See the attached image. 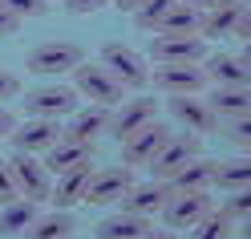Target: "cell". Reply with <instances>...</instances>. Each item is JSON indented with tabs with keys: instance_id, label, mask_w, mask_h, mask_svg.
<instances>
[{
	"instance_id": "cell-1",
	"label": "cell",
	"mask_w": 251,
	"mask_h": 239,
	"mask_svg": "<svg viewBox=\"0 0 251 239\" xmlns=\"http://www.w3.org/2000/svg\"><path fill=\"white\" fill-rule=\"evenodd\" d=\"M69 77H73V89L81 93V98H89L93 106L114 109V106L126 102V85H122L118 77L101 65V61H81V65H77Z\"/></svg>"
},
{
	"instance_id": "cell-2",
	"label": "cell",
	"mask_w": 251,
	"mask_h": 239,
	"mask_svg": "<svg viewBox=\"0 0 251 239\" xmlns=\"http://www.w3.org/2000/svg\"><path fill=\"white\" fill-rule=\"evenodd\" d=\"M98 61L118 77L122 85H126V93H130V89H146V85H150V65H146V57L138 53L134 45H126V41H109V45H101Z\"/></svg>"
},
{
	"instance_id": "cell-3",
	"label": "cell",
	"mask_w": 251,
	"mask_h": 239,
	"mask_svg": "<svg viewBox=\"0 0 251 239\" xmlns=\"http://www.w3.org/2000/svg\"><path fill=\"white\" fill-rule=\"evenodd\" d=\"M81 61H85L81 45H73V41H45V45H37V49L25 53V69L28 73L57 77V73H73Z\"/></svg>"
},
{
	"instance_id": "cell-4",
	"label": "cell",
	"mask_w": 251,
	"mask_h": 239,
	"mask_svg": "<svg viewBox=\"0 0 251 239\" xmlns=\"http://www.w3.org/2000/svg\"><path fill=\"white\" fill-rule=\"evenodd\" d=\"M8 166H12V179H17V190H21V199H37V203H49V190H53V174H49V166L41 162V154H25V150H12Z\"/></svg>"
},
{
	"instance_id": "cell-5",
	"label": "cell",
	"mask_w": 251,
	"mask_h": 239,
	"mask_svg": "<svg viewBox=\"0 0 251 239\" xmlns=\"http://www.w3.org/2000/svg\"><path fill=\"white\" fill-rule=\"evenodd\" d=\"M150 57L158 61V65H202V61H207V41H202L199 33H182V37L154 33Z\"/></svg>"
},
{
	"instance_id": "cell-6",
	"label": "cell",
	"mask_w": 251,
	"mask_h": 239,
	"mask_svg": "<svg viewBox=\"0 0 251 239\" xmlns=\"http://www.w3.org/2000/svg\"><path fill=\"white\" fill-rule=\"evenodd\" d=\"M77 93L73 85H41V89H28L25 93V114L28 118H69L77 114Z\"/></svg>"
},
{
	"instance_id": "cell-7",
	"label": "cell",
	"mask_w": 251,
	"mask_h": 239,
	"mask_svg": "<svg viewBox=\"0 0 251 239\" xmlns=\"http://www.w3.org/2000/svg\"><path fill=\"white\" fill-rule=\"evenodd\" d=\"M199 154H202V138H199V134H170V138L162 142V150L150 158V174L166 183L175 170H182V166L191 162V158H199Z\"/></svg>"
},
{
	"instance_id": "cell-8",
	"label": "cell",
	"mask_w": 251,
	"mask_h": 239,
	"mask_svg": "<svg viewBox=\"0 0 251 239\" xmlns=\"http://www.w3.org/2000/svg\"><path fill=\"white\" fill-rule=\"evenodd\" d=\"M211 207H215V203H211L207 190H182V195H170V199L162 203L158 215H162V223H166L170 231H191L195 223L211 211Z\"/></svg>"
},
{
	"instance_id": "cell-9",
	"label": "cell",
	"mask_w": 251,
	"mask_h": 239,
	"mask_svg": "<svg viewBox=\"0 0 251 239\" xmlns=\"http://www.w3.org/2000/svg\"><path fill=\"white\" fill-rule=\"evenodd\" d=\"M134 186V166H101V170H93L89 174V186H85V203L89 207H109V203H118L126 190Z\"/></svg>"
},
{
	"instance_id": "cell-10",
	"label": "cell",
	"mask_w": 251,
	"mask_h": 239,
	"mask_svg": "<svg viewBox=\"0 0 251 239\" xmlns=\"http://www.w3.org/2000/svg\"><path fill=\"white\" fill-rule=\"evenodd\" d=\"M170 138V130H166V122H146L142 130H134L130 138H122V162L126 166H150V158L162 150V142Z\"/></svg>"
},
{
	"instance_id": "cell-11",
	"label": "cell",
	"mask_w": 251,
	"mask_h": 239,
	"mask_svg": "<svg viewBox=\"0 0 251 239\" xmlns=\"http://www.w3.org/2000/svg\"><path fill=\"white\" fill-rule=\"evenodd\" d=\"M170 114H175L191 134H215L219 130V118H215V109L207 106V98H199V93H170Z\"/></svg>"
},
{
	"instance_id": "cell-12",
	"label": "cell",
	"mask_w": 251,
	"mask_h": 239,
	"mask_svg": "<svg viewBox=\"0 0 251 239\" xmlns=\"http://www.w3.org/2000/svg\"><path fill=\"white\" fill-rule=\"evenodd\" d=\"M154 118H158V102L146 98V93H138V98L114 106V114H109V130H105V134H114V138L122 142V138H130L134 130H142L146 122H154Z\"/></svg>"
},
{
	"instance_id": "cell-13",
	"label": "cell",
	"mask_w": 251,
	"mask_h": 239,
	"mask_svg": "<svg viewBox=\"0 0 251 239\" xmlns=\"http://www.w3.org/2000/svg\"><path fill=\"white\" fill-rule=\"evenodd\" d=\"M61 126L53 122V118H28V122H21L17 130L8 134V142H12V150H25V154H45L49 146H57L61 142Z\"/></svg>"
},
{
	"instance_id": "cell-14",
	"label": "cell",
	"mask_w": 251,
	"mask_h": 239,
	"mask_svg": "<svg viewBox=\"0 0 251 239\" xmlns=\"http://www.w3.org/2000/svg\"><path fill=\"white\" fill-rule=\"evenodd\" d=\"M150 85H158L166 98L170 93H202L207 73H202V65H158L150 69Z\"/></svg>"
},
{
	"instance_id": "cell-15",
	"label": "cell",
	"mask_w": 251,
	"mask_h": 239,
	"mask_svg": "<svg viewBox=\"0 0 251 239\" xmlns=\"http://www.w3.org/2000/svg\"><path fill=\"white\" fill-rule=\"evenodd\" d=\"M93 154H98V142H77V138H65V134H61L57 146H49V150L41 154V162L49 166V174H65V170H73V166L93 162Z\"/></svg>"
},
{
	"instance_id": "cell-16",
	"label": "cell",
	"mask_w": 251,
	"mask_h": 239,
	"mask_svg": "<svg viewBox=\"0 0 251 239\" xmlns=\"http://www.w3.org/2000/svg\"><path fill=\"white\" fill-rule=\"evenodd\" d=\"M166 199H170V186H166L162 179H150V183H134V186L118 199V207H122V211H130V215H146V219H154V215L162 211Z\"/></svg>"
},
{
	"instance_id": "cell-17",
	"label": "cell",
	"mask_w": 251,
	"mask_h": 239,
	"mask_svg": "<svg viewBox=\"0 0 251 239\" xmlns=\"http://www.w3.org/2000/svg\"><path fill=\"white\" fill-rule=\"evenodd\" d=\"M215 158H207V154H199V158H191L182 170H175L166 179V186H170V195H182V190H211L215 186Z\"/></svg>"
},
{
	"instance_id": "cell-18",
	"label": "cell",
	"mask_w": 251,
	"mask_h": 239,
	"mask_svg": "<svg viewBox=\"0 0 251 239\" xmlns=\"http://www.w3.org/2000/svg\"><path fill=\"white\" fill-rule=\"evenodd\" d=\"M202 73L215 85H251V65L239 53H211L202 61Z\"/></svg>"
},
{
	"instance_id": "cell-19",
	"label": "cell",
	"mask_w": 251,
	"mask_h": 239,
	"mask_svg": "<svg viewBox=\"0 0 251 239\" xmlns=\"http://www.w3.org/2000/svg\"><path fill=\"white\" fill-rule=\"evenodd\" d=\"M207 106L215 109L219 122L243 118V114H251V85H215L207 93Z\"/></svg>"
},
{
	"instance_id": "cell-20",
	"label": "cell",
	"mask_w": 251,
	"mask_h": 239,
	"mask_svg": "<svg viewBox=\"0 0 251 239\" xmlns=\"http://www.w3.org/2000/svg\"><path fill=\"white\" fill-rule=\"evenodd\" d=\"M89 174H93V162L73 166V170H65V174H57V183H53V190H49V203L61 207V211H65V207H73V203H85Z\"/></svg>"
},
{
	"instance_id": "cell-21",
	"label": "cell",
	"mask_w": 251,
	"mask_h": 239,
	"mask_svg": "<svg viewBox=\"0 0 251 239\" xmlns=\"http://www.w3.org/2000/svg\"><path fill=\"white\" fill-rule=\"evenodd\" d=\"M105 130H109V109H105V106H89V109H77V114H69V130H65V138L98 142Z\"/></svg>"
},
{
	"instance_id": "cell-22",
	"label": "cell",
	"mask_w": 251,
	"mask_h": 239,
	"mask_svg": "<svg viewBox=\"0 0 251 239\" xmlns=\"http://www.w3.org/2000/svg\"><path fill=\"white\" fill-rule=\"evenodd\" d=\"M146 235H150V219L146 215L118 211V215H105L98 223V239H146Z\"/></svg>"
},
{
	"instance_id": "cell-23",
	"label": "cell",
	"mask_w": 251,
	"mask_h": 239,
	"mask_svg": "<svg viewBox=\"0 0 251 239\" xmlns=\"http://www.w3.org/2000/svg\"><path fill=\"white\" fill-rule=\"evenodd\" d=\"M239 12H243V4H239V0H227V4H219V8H211V12H202L199 37H202V41L231 37V33H235V25H239Z\"/></svg>"
},
{
	"instance_id": "cell-24",
	"label": "cell",
	"mask_w": 251,
	"mask_h": 239,
	"mask_svg": "<svg viewBox=\"0 0 251 239\" xmlns=\"http://www.w3.org/2000/svg\"><path fill=\"white\" fill-rule=\"evenodd\" d=\"M73 231H77L73 215L57 207V211H49V215H37L21 235H25V239H65V235H73Z\"/></svg>"
},
{
	"instance_id": "cell-25",
	"label": "cell",
	"mask_w": 251,
	"mask_h": 239,
	"mask_svg": "<svg viewBox=\"0 0 251 239\" xmlns=\"http://www.w3.org/2000/svg\"><path fill=\"white\" fill-rule=\"evenodd\" d=\"M37 215H41V203H37V199H12V203H0V235H21Z\"/></svg>"
},
{
	"instance_id": "cell-26",
	"label": "cell",
	"mask_w": 251,
	"mask_h": 239,
	"mask_svg": "<svg viewBox=\"0 0 251 239\" xmlns=\"http://www.w3.org/2000/svg\"><path fill=\"white\" fill-rule=\"evenodd\" d=\"M199 25H202V12L178 0V4L158 21V28H154V33H162V37H182V33H199Z\"/></svg>"
},
{
	"instance_id": "cell-27",
	"label": "cell",
	"mask_w": 251,
	"mask_h": 239,
	"mask_svg": "<svg viewBox=\"0 0 251 239\" xmlns=\"http://www.w3.org/2000/svg\"><path fill=\"white\" fill-rule=\"evenodd\" d=\"M231 223L235 219L223 211V207H211V211L191 227V239H231Z\"/></svg>"
},
{
	"instance_id": "cell-28",
	"label": "cell",
	"mask_w": 251,
	"mask_h": 239,
	"mask_svg": "<svg viewBox=\"0 0 251 239\" xmlns=\"http://www.w3.org/2000/svg\"><path fill=\"white\" fill-rule=\"evenodd\" d=\"M215 186H223V190L251 186V154L247 158H235V162H219L215 166Z\"/></svg>"
},
{
	"instance_id": "cell-29",
	"label": "cell",
	"mask_w": 251,
	"mask_h": 239,
	"mask_svg": "<svg viewBox=\"0 0 251 239\" xmlns=\"http://www.w3.org/2000/svg\"><path fill=\"white\" fill-rule=\"evenodd\" d=\"M175 4H178V0H146V4L138 8V12H130V17H134V25H138V28L154 33V28H158V21H162Z\"/></svg>"
},
{
	"instance_id": "cell-30",
	"label": "cell",
	"mask_w": 251,
	"mask_h": 239,
	"mask_svg": "<svg viewBox=\"0 0 251 239\" xmlns=\"http://www.w3.org/2000/svg\"><path fill=\"white\" fill-rule=\"evenodd\" d=\"M0 4H4L17 21H28V17H45L53 0H0Z\"/></svg>"
},
{
	"instance_id": "cell-31",
	"label": "cell",
	"mask_w": 251,
	"mask_h": 239,
	"mask_svg": "<svg viewBox=\"0 0 251 239\" xmlns=\"http://www.w3.org/2000/svg\"><path fill=\"white\" fill-rule=\"evenodd\" d=\"M231 199H223V211L231 215V219H243V215H251V186H239V190H227Z\"/></svg>"
},
{
	"instance_id": "cell-32",
	"label": "cell",
	"mask_w": 251,
	"mask_h": 239,
	"mask_svg": "<svg viewBox=\"0 0 251 239\" xmlns=\"http://www.w3.org/2000/svg\"><path fill=\"white\" fill-rule=\"evenodd\" d=\"M12 199H21V190H17V179H12L8 158H0V203H12Z\"/></svg>"
},
{
	"instance_id": "cell-33",
	"label": "cell",
	"mask_w": 251,
	"mask_h": 239,
	"mask_svg": "<svg viewBox=\"0 0 251 239\" xmlns=\"http://www.w3.org/2000/svg\"><path fill=\"white\" fill-rule=\"evenodd\" d=\"M69 17H89V12H101V8H114V0H65Z\"/></svg>"
},
{
	"instance_id": "cell-34",
	"label": "cell",
	"mask_w": 251,
	"mask_h": 239,
	"mask_svg": "<svg viewBox=\"0 0 251 239\" xmlns=\"http://www.w3.org/2000/svg\"><path fill=\"white\" fill-rule=\"evenodd\" d=\"M227 134H231V142H239V146H251V114L231 118L227 122Z\"/></svg>"
},
{
	"instance_id": "cell-35",
	"label": "cell",
	"mask_w": 251,
	"mask_h": 239,
	"mask_svg": "<svg viewBox=\"0 0 251 239\" xmlns=\"http://www.w3.org/2000/svg\"><path fill=\"white\" fill-rule=\"evenodd\" d=\"M17 93H21V77H17V73H4V69H0V106H4V102H12Z\"/></svg>"
},
{
	"instance_id": "cell-36",
	"label": "cell",
	"mask_w": 251,
	"mask_h": 239,
	"mask_svg": "<svg viewBox=\"0 0 251 239\" xmlns=\"http://www.w3.org/2000/svg\"><path fill=\"white\" fill-rule=\"evenodd\" d=\"M17 28H21V21L12 17L4 4H0V37H17Z\"/></svg>"
},
{
	"instance_id": "cell-37",
	"label": "cell",
	"mask_w": 251,
	"mask_h": 239,
	"mask_svg": "<svg viewBox=\"0 0 251 239\" xmlns=\"http://www.w3.org/2000/svg\"><path fill=\"white\" fill-rule=\"evenodd\" d=\"M12 130H17V118H12L8 106H0V138H8Z\"/></svg>"
},
{
	"instance_id": "cell-38",
	"label": "cell",
	"mask_w": 251,
	"mask_h": 239,
	"mask_svg": "<svg viewBox=\"0 0 251 239\" xmlns=\"http://www.w3.org/2000/svg\"><path fill=\"white\" fill-rule=\"evenodd\" d=\"M235 33H239L243 41L251 37V4H243V12H239V25H235Z\"/></svg>"
},
{
	"instance_id": "cell-39",
	"label": "cell",
	"mask_w": 251,
	"mask_h": 239,
	"mask_svg": "<svg viewBox=\"0 0 251 239\" xmlns=\"http://www.w3.org/2000/svg\"><path fill=\"white\" fill-rule=\"evenodd\" d=\"M182 4H191V8H199V12H211V8H219V4H227V0H182Z\"/></svg>"
},
{
	"instance_id": "cell-40",
	"label": "cell",
	"mask_w": 251,
	"mask_h": 239,
	"mask_svg": "<svg viewBox=\"0 0 251 239\" xmlns=\"http://www.w3.org/2000/svg\"><path fill=\"white\" fill-rule=\"evenodd\" d=\"M142 4H146V0H114V8H118V12H138Z\"/></svg>"
},
{
	"instance_id": "cell-41",
	"label": "cell",
	"mask_w": 251,
	"mask_h": 239,
	"mask_svg": "<svg viewBox=\"0 0 251 239\" xmlns=\"http://www.w3.org/2000/svg\"><path fill=\"white\" fill-rule=\"evenodd\" d=\"M146 239H182V235H178V231H170V227H162V231H150Z\"/></svg>"
},
{
	"instance_id": "cell-42",
	"label": "cell",
	"mask_w": 251,
	"mask_h": 239,
	"mask_svg": "<svg viewBox=\"0 0 251 239\" xmlns=\"http://www.w3.org/2000/svg\"><path fill=\"white\" fill-rule=\"evenodd\" d=\"M239 235H243V239H251V215H243V219H239Z\"/></svg>"
},
{
	"instance_id": "cell-43",
	"label": "cell",
	"mask_w": 251,
	"mask_h": 239,
	"mask_svg": "<svg viewBox=\"0 0 251 239\" xmlns=\"http://www.w3.org/2000/svg\"><path fill=\"white\" fill-rule=\"evenodd\" d=\"M239 57H243V61H247V65H251V37H247V41H243V53H239Z\"/></svg>"
},
{
	"instance_id": "cell-44",
	"label": "cell",
	"mask_w": 251,
	"mask_h": 239,
	"mask_svg": "<svg viewBox=\"0 0 251 239\" xmlns=\"http://www.w3.org/2000/svg\"><path fill=\"white\" fill-rule=\"evenodd\" d=\"M239 4H251V0H239Z\"/></svg>"
},
{
	"instance_id": "cell-45",
	"label": "cell",
	"mask_w": 251,
	"mask_h": 239,
	"mask_svg": "<svg viewBox=\"0 0 251 239\" xmlns=\"http://www.w3.org/2000/svg\"><path fill=\"white\" fill-rule=\"evenodd\" d=\"M65 239H73V235H65Z\"/></svg>"
},
{
	"instance_id": "cell-46",
	"label": "cell",
	"mask_w": 251,
	"mask_h": 239,
	"mask_svg": "<svg viewBox=\"0 0 251 239\" xmlns=\"http://www.w3.org/2000/svg\"><path fill=\"white\" fill-rule=\"evenodd\" d=\"M247 150H251V146H247Z\"/></svg>"
}]
</instances>
